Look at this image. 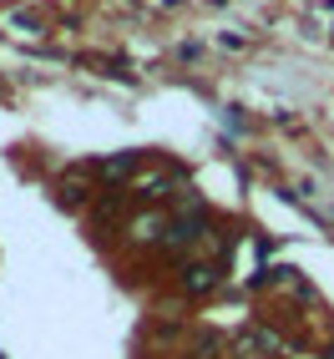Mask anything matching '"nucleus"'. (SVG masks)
Here are the masks:
<instances>
[{
  "label": "nucleus",
  "mask_w": 334,
  "mask_h": 359,
  "mask_svg": "<svg viewBox=\"0 0 334 359\" xmlns=\"http://www.w3.org/2000/svg\"><path fill=\"white\" fill-rule=\"evenodd\" d=\"M162 243L173 248V253L193 248V243H198V218H182V223H173V228H167V238H162Z\"/></svg>",
  "instance_id": "3"
},
{
  "label": "nucleus",
  "mask_w": 334,
  "mask_h": 359,
  "mask_svg": "<svg viewBox=\"0 0 334 359\" xmlns=\"http://www.w3.org/2000/svg\"><path fill=\"white\" fill-rule=\"evenodd\" d=\"M324 359H334V344H329V349H324Z\"/></svg>",
  "instance_id": "5"
},
{
  "label": "nucleus",
  "mask_w": 334,
  "mask_h": 359,
  "mask_svg": "<svg viewBox=\"0 0 334 359\" xmlns=\"http://www.w3.org/2000/svg\"><path fill=\"white\" fill-rule=\"evenodd\" d=\"M162 228H167L162 218H137V223H132V238H137V243H147V238H157Z\"/></svg>",
  "instance_id": "4"
},
{
  "label": "nucleus",
  "mask_w": 334,
  "mask_h": 359,
  "mask_svg": "<svg viewBox=\"0 0 334 359\" xmlns=\"http://www.w3.org/2000/svg\"><path fill=\"white\" fill-rule=\"evenodd\" d=\"M238 349H243L248 359H269V354H279L283 344H279L274 329H243V334H238Z\"/></svg>",
  "instance_id": "1"
},
{
  "label": "nucleus",
  "mask_w": 334,
  "mask_h": 359,
  "mask_svg": "<svg viewBox=\"0 0 334 359\" xmlns=\"http://www.w3.org/2000/svg\"><path fill=\"white\" fill-rule=\"evenodd\" d=\"M218 278H223V269H218V263H187V273H182V289H187V294H208Z\"/></svg>",
  "instance_id": "2"
}]
</instances>
